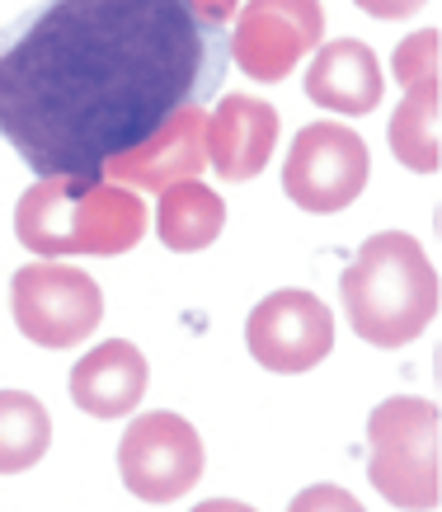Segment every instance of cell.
<instances>
[{"mask_svg":"<svg viewBox=\"0 0 442 512\" xmlns=\"http://www.w3.org/2000/svg\"><path fill=\"white\" fill-rule=\"evenodd\" d=\"M10 315L38 348H76L104 320V292L80 268L24 264L10 282Z\"/></svg>","mask_w":442,"mask_h":512,"instance_id":"5","label":"cell"},{"mask_svg":"<svg viewBox=\"0 0 442 512\" xmlns=\"http://www.w3.org/2000/svg\"><path fill=\"white\" fill-rule=\"evenodd\" d=\"M363 15H372V19H410V15H419L428 0H353Z\"/></svg>","mask_w":442,"mask_h":512,"instance_id":"19","label":"cell"},{"mask_svg":"<svg viewBox=\"0 0 442 512\" xmlns=\"http://www.w3.org/2000/svg\"><path fill=\"white\" fill-rule=\"evenodd\" d=\"M189 5L207 19V24H217V29H226V24L236 19V10H240V0H189Z\"/></svg>","mask_w":442,"mask_h":512,"instance_id":"20","label":"cell"},{"mask_svg":"<svg viewBox=\"0 0 442 512\" xmlns=\"http://www.w3.org/2000/svg\"><path fill=\"white\" fill-rule=\"evenodd\" d=\"M193 512H254L250 503H236V498H207V503H198Z\"/></svg>","mask_w":442,"mask_h":512,"instance_id":"21","label":"cell"},{"mask_svg":"<svg viewBox=\"0 0 442 512\" xmlns=\"http://www.w3.org/2000/svg\"><path fill=\"white\" fill-rule=\"evenodd\" d=\"M339 296L358 339L372 348H400L438 315V268L414 235L381 231L348 264Z\"/></svg>","mask_w":442,"mask_h":512,"instance_id":"3","label":"cell"},{"mask_svg":"<svg viewBox=\"0 0 442 512\" xmlns=\"http://www.w3.org/2000/svg\"><path fill=\"white\" fill-rule=\"evenodd\" d=\"M203 165H207V109L203 104H189V109H179L174 118H165L142 146H132L127 156H113L99 170V179L160 193V188H170V184L198 179Z\"/></svg>","mask_w":442,"mask_h":512,"instance_id":"10","label":"cell"},{"mask_svg":"<svg viewBox=\"0 0 442 512\" xmlns=\"http://www.w3.org/2000/svg\"><path fill=\"white\" fill-rule=\"evenodd\" d=\"M52 419L24 390H0V475L33 470L48 456Z\"/></svg>","mask_w":442,"mask_h":512,"instance_id":"16","label":"cell"},{"mask_svg":"<svg viewBox=\"0 0 442 512\" xmlns=\"http://www.w3.org/2000/svg\"><path fill=\"white\" fill-rule=\"evenodd\" d=\"M19 245L38 259L62 254H127L142 245V198L109 179H38L15 207Z\"/></svg>","mask_w":442,"mask_h":512,"instance_id":"2","label":"cell"},{"mask_svg":"<svg viewBox=\"0 0 442 512\" xmlns=\"http://www.w3.org/2000/svg\"><path fill=\"white\" fill-rule=\"evenodd\" d=\"M203 461V437L193 433L189 419H179L170 409L132 419L118 442V475H123L127 494H137L142 503L184 498L203 480Z\"/></svg>","mask_w":442,"mask_h":512,"instance_id":"7","label":"cell"},{"mask_svg":"<svg viewBox=\"0 0 442 512\" xmlns=\"http://www.w3.org/2000/svg\"><path fill=\"white\" fill-rule=\"evenodd\" d=\"M395 80L405 90L438 85V29H419L395 47Z\"/></svg>","mask_w":442,"mask_h":512,"instance_id":"17","label":"cell"},{"mask_svg":"<svg viewBox=\"0 0 442 512\" xmlns=\"http://www.w3.org/2000/svg\"><path fill=\"white\" fill-rule=\"evenodd\" d=\"M226 66V29L189 0H43L0 29V137L43 179H95Z\"/></svg>","mask_w":442,"mask_h":512,"instance_id":"1","label":"cell"},{"mask_svg":"<svg viewBox=\"0 0 442 512\" xmlns=\"http://www.w3.org/2000/svg\"><path fill=\"white\" fill-rule=\"evenodd\" d=\"M438 85H419V90H405L400 109L391 113V127H386V141H391V156L414 174H438L442 165V146H438Z\"/></svg>","mask_w":442,"mask_h":512,"instance_id":"15","label":"cell"},{"mask_svg":"<svg viewBox=\"0 0 442 512\" xmlns=\"http://www.w3.org/2000/svg\"><path fill=\"white\" fill-rule=\"evenodd\" d=\"M245 343L259 367H269L278 376L311 372L316 362H325L334 348V315L330 306L311 292H273L245 320Z\"/></svg>","mask_w":442,"mask_h":512,"instance_id":"9","label":"cell"},{"mask_svg":"<svg viewBox=\"0 0 442 512\" xmlns=\"http://www.w3.org/2000/svg\"><path fill=\"white\" fill-rule=\"evenodd\" d=\"M381 66L377 52L358 38H339V43L316 47V62L306 71V94L316 99L320 109L348 113V118H363L381 104Z\"/></svg>","mask_w":442,"mask_h":512,"instance_id":"13","label":"cell"},{"mask_svg":"<svg viewBox=\"0 0 442 512\" xmlns=\"http://www.w3.org/2000/svg\"><path fill=\"white\" fill-rule=\"evenodd\" d=\"M367 480L391 508L433 512L442 498V419L419 395L381 400L367 419Z\"/></svg>","mask_w":442,"mask_h":512,"instance_id":"4","label":"cell"},{"mask_svg":"<svg viewBox=\"0 0 442 512\" xmlns=\"http://www.w3.org/2000/svg\"><path fill=\"white\" fill-rule=\"evenodd\" d=\"M372 156L363 137L344 123H311L301 127L283 165V193L297 202L301 212H344L348 202L367 188Z\"/></svg>","mask_w":442,"mask_h":512,"instance_id":"6","label":"cell"},{"mask_svg":"<svg viewBox=\"0 0 442 512\" xmlns=\"http://www.w3.org/2000/svg\"><path fill=\"white\" fill-rule=\"evenodd\" d=\"M146 357L137 343L109 339L71 367V400L90 419H123L146 395Z\"/></svg>","mask_w":442,"mask_h":512,"instance_id":"12","label":"cell"},{"mask_svg":"<svg viewBox=\"0 0 442 512\" xmlns=\"http://www.w3.org/2000/svg\"><path fill=\"white\" fill-rule=\"evenodd\" d=\"M226 226V202L212 193L198 179H184V184L160 188V207H156V231L160 245L174 249V254H193V249H207Z\"/></svg>","mask_w":442,"mask_h":512,"instance_id":"14","label":"cell"},{"mask_svg":"<svg viewBox=\"0 0 442 512\" xmlns=\"http://www.w3.org/2000/svg\"><path fill=\"white\" fill-rule=\"evenodd\" d=\"M287 512H367V508L348 489H339V484H311V489H301L287 503Z\"/></svg>","mask_w":442,"mask_h":512,"instance_id":"18","label":"cell"},{"mask_svg":"<svg viewBox=\"0 0 442 512\" xmlns=\"http://www.w3.org/2000/svg\"><path fill=\"white\" fill-rule=\"evenodd\" d=\"M320 38H325L320 0H245L226 47L245 76L259 85H273L306 52H316Z\"/></svg>","mask_w":442,"mask_h":512,"instance_id":"8","label":"cell"},{"mask_svg":"<svg viewBox=\"0 0 442 512\" xmlns=\"http://www.w3.org/2000/svg\"><path fill=\"white\" fill-rule=\"evenodd\" d=\"M273 141H278V109L264 99L231 94L207 113V165L231 184H245L269 165Z\"/></svg>","mask_w":442,"mask_h":512,"instance_id":"11","label":"cell"}]
</instances>
